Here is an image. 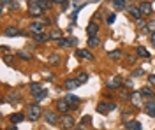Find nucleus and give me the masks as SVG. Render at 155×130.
Segmentation results:
<instances>
[{
    "label": "nucleus",
    "mask_w": 155,
    "mask_h": 130,
    "mask_svg": "<svg viewBox=\"0 0 155 130\" xmlns=\"http://www.w3.org/2000/svg\"><path fill=\"white\" fill-rule=\"evenodd\" d=\"M78 58H83V60H88V62H92L94 60V55L90 53V51H87V49H78Z\"/></svg>",
    "instance_id": "obj_13"
},
{
    "label": "nucleus",
    "mask_w": 155,
    "mask_h": 130,
    "mask_svg": "<svg viewBox=\"0 0 155 130\" xmlns=\"http://www.w3.org/2000/svg\"><path fill=\"white\" fill-rule=\"evenodd\" d=\"M134 125H136V121H130V120L125 121V128H129V130H132V128H134Z\"/></svg>",
    "instance_id": "obj_35"
},
{
    "label": "nucleus",
    "mask_w": 155,
    "mask_h": 130,
    "mask_svg": "<svg viewBox=\"0 0 155 130\" xmlns=\"http://www.w3.org/2000/svg\"><path fill=\"white\" fill-rule=\"evenodd\" d=\"M97 32H99V25H97V23H90L88 28H87V33L90 35V37H95Z\"/></svg>",
    "instance_id": "obj_16"
},
{
    "label": "nucleus",
    "mask_w": 155,
    "mask_h": 130,
    "mask_svg": "<svg viewBox=\"0 0 155 130\" xmlns=\"http://www.w3.org/2000/svg\"><path fill=\"white\" fill-rule=\"evenodd\" d=\"M145 72H143V69H136L134 72H132V78H137V76H143Z\"/></svg>",
    "instance_id": "obj_34"
},
{
    "label": "nucleus",
    "mask_w": 155,
    "mask_h": 130,
    "mask_svg": "<svg viewBox=\"0 0 155 130\" xmlns=\"http://www.w3.org/2000/svg\"><path fill=\"white\" fill-rule=\"evenodd\" d=\"M120 84H122V79H120L118 76H113V78H109V79L106 81L107 88H120Z\"/></svg>",
    "instance_id": "obj_9"
},
{
    "label": "nucleus",
    "mask_w": 155,
    "mask_h": 130,
    "mask_svg": "<svg viewBox=\"0 0 155 130\" xmlns=\"http://www.w3.org/2000/svg\"><path fill=\"white\" fill-rule=\"evenodd\" d=\"M115 109H116L115 102H101V104H97V113H101V114H106V113Z\"/></svg>",
    "instance_id": "obj_2"
},
{
    "label": "nucleus",
    "mask_w": 155,
    "mask_h": 130,
    "mask_svg": "<svg viewBox=\"0 0 155 130\" xmlns=\"http://www.w3.org/2000/svg\"><path fill=\"white\" fill-rule=\"evenodd\" d=\"M145 111H146V114H148V116H153V118H155V100H150V102L146 104Z\"/></svg>",
    "instance_id": "obj_14"
},
{
    "label": "nucleus",
    "mask_w": 155,
    "mask_h": 130,
    "mask_svg": "<svg viewBox=\"0 0 155 130\" xmlns=\"http://www.w3.org/2000/svg\"><path fill=\"white\" fill-rule=\"evenodd\" d=\"M34 39L37 42H44V40H48V35L46 33H39V35H34Z\"/></svg>",
    "instance_id": "obj_30"
},
{
    "label": "nucleus",
    "mask_w": 155,
    "mask_h": 130,
    "mask_svg": "<svg viewBox=\"0 0 155 130\" xmlns=\"http://www.w3.org/2000/svg\"><path fill=\"white\" fill-rule=\"evenodd\" d=\"M57 109L62 113V114H67L69 113V109H74L72 106H69V102L65 99H62V100H58L57 102Z\"/></svg>",
    "instance_id": "obj_5"
},
{
    "label": "nucleus",
    "mask_w": 155,
    "mask_h": 130,
    "mask_svg": "<svg viewBox=\"0 0 155 130\" xmlns=\"http://www.w3.org/2000/svg\"><path fill=\"white\" fill-rule=\"evenodd\" d=\"M148 84H153L155 86V74H150L148 76Z\"/></svg>",
    "instance_id": "obj_36"
},
{
    "label": "nucleus",
    "mask_w": 155,
    "mask_h": 130,
    "mask_svg": "<svg viewBox=\"0 0 155 130\" xmlns=\"http://www.w3.org/2000/svg\"><path fill=\"white\" fill-rule=\"evenodd\" d=\"M129 12H130V16H132L136 21L143 20V18H141L143 14H141V11H139V7H137V5H130V7H129Z\"/></svg>",
    "instance_id": "obj_12"
},
{
    "label": "nucleus",
    "mask_w": 155,
    "mask_h": 130,
    "mask_svg": "<svg viewBox=\"0 0 155 130\" xmlns=\"http://www.w3.org/2000/svg\"><path fill=\"white\" fill-rule=\"evenodd\" d=\"M146 28H148V30H153V32H155V21H153V23H148V25H146Z\"/></svg>",
    "instance_id": "obj_37"
},
{
    "label": "nucleus",
    "mask_w": 155,
    "mask_h": 130,
    "mask_svg": "<svg viewBox=\"0 0 155 130\" xmlns=\"http://www.w3.org/2000/svg\"><path fill=\"white\" fill-rule=\"evenodd\" d=\"M150 42L155 46V32H152V37H150Z\"/></svg>",
    "instance_id": "obj_41"
},
{
    "label": "nucleus",
    "mask_w": 155,
    "mask_h": 130,
    "mask_svg": "<svg viewBox=\"0 0 155 130\" xmlns=\"http://www.w3.org/2000/svg\"><path fill=\"white\" fill-rule=\"evenodd\" d=\"M115 20H116L115 14H109V16L106 18V23H107V25H113V23H115Z\"/></svg>",
    "instance_id": "obj_32"
},
{
    "label": "nucleus",
    "mask_w": 155,
    "mask_h": 130,
    "mask_svg": "<svg viewBox=\"0 0 155 130\" xmlns=\"http://www.w3.org/2000/svg\"><path fill=\"white\" fill-rule=\"evenodd\" d=\"M78 86H79L78 79H67L65 81V88H67V90H74V88H78Z\"/></svg>",
    "instance_id": "obj_22"
},
{
    "label": "nucleus",
    "mask_w": 155,
    "mask_h": 130,
    "mask_svg": "<svg viewBox=\"0 0 155 130\" xmlns=\"http://www.w3.org/2000/svg\"><path fill=\"white\" fill-rule=\"evenodd\" d=\"M111 5H113V7H116V9H125V7H127V2H125V0H113V2H111Z\"/></svg>",
    "instance_id": "obj_24"
},
{
    "label": "nucleus",
    "mask_w": 155,
    "mask_h": 130,
    "mask_svg": "<svg viewBox=\"0 0 155 130\" xmlns=\"http://www.w3.org/2000/svg\"><path fill=\"white\" fill-rule=\"evenodd\" d=\"M44 120L48 121L49 125H55V123H58V121H60V118H58L53 111H46V113H44Z\"/></svg>",
    "instance_id": "obj_8"
},
{
    "label": "nucleus",
    "mask_w": 155,
    "mask_h": 130,
    "mask_svg": "<svg viewBox=\"0 0 155 130\" xmlns=\"http://www.w3.org/2000/svg\"><path fill=\"white\" fill-rule=\"evenodd\" d=\"M46 95H48V93H46V90L41 91L39 95H35V100H37V102H39V100H44V99H46Z\"/></svg>",
    "instance_id": "obj_33"
},
{
    "label": "nucleus",
    "mask_w": 155,
    "mask_h": 130,
    "mask_svg": "<svg viewBox=\"0 0 155 130\" xmlns=\"http://www.w3.org/2000/svg\"><path fill=\"white\" fill-rule=\"evenodd\" d=\"M5 130H16V127H9V128H5Z\"/></svg>",
    "instance_id": "obj_43"
},
{
    "label": "nucleus",
    "mask_w": 155,
    "mask_h": 130,
    "mask_svg": "<svg viewBox=\"0 0 155 130\" xmlns=\"http://www.w3.org/2000/svg\"><path fill=\"white\" fill-rule=\"evenodd\" d=\"M4 60H5V62H12V56H7V55H5V56H4Z\"/></svg>",
    "instance_id": "obj_42"
},
{
    "label": "nucleus",
    "mask_w": 155,
    "mask_h": 130,
    "mask_svg": "<svg viewBox=\"0 0 155 130\" xmlns=\"http://www.w3.org/2000/svg\"><path fill=\"white\" fill-rule=\"evenodd\" d=\"M49 39L60 40V39H62V32H60V30H51V33H49Z\"/></svg>",
    "instance_id": "obj_27"
},
{
    "label": "nucleus",
    "mask_w": 155,
    "mask_h": 130,
    "mask_svg": "<svg viewBox=\"0 0 155 130\" xmlns=\"http://www.w3.org/2000/svg\"><path fill=\"white\" fill-rule=\"evenodd\" d=\"M130 102H132L134 107L143 106V95H141V91H132V93H130Z\"/></svg>",
    "instance_id": "obj_4"
},
{
    "label": "nucleus",
    "mask_w": 155,
    "mask_h": 130,
    "mask_svg": "<svg viewBox=\"0 0 155 130\" xmlns=\"http://www.w3.org/2000/svg\"><path fill=\"white\" fill-rule=\"evenodd\" d=\"M18 56L21 58V60H30V58H32V55H30L28 51H23V49L18 53Z\"/></svg>",
    "instance_id": "obj_28"
},
{
    "label": "nucleus",
    "mask_w": 155,
    "mask_h": 130,
    "mask_svg": "<svg viewBox=\"0 0 155 130\" xmlns=\"http://www.w3.org/2000/svg\"><path fill=\"white\" fill-rule=\"evenodd\" d=\"M137 7H139V11H141V14H152V12H153V9H152V4H150V2H141Z\"/></svg>",
    "instance_id": "obj_11"
},
{
    "label": "nucleus",
    "mask_w": 155,
    "mask_h": 130,
    "mask_svg": "<svg viewBox=\"0 0 155 130\" xmlns=\"http://www.w3.org/2000/svg\"><path fill=\"white\" fill-rule=\"evenodd\" d=\"M28 4L32 5V7L28 9V14H30V16H41V14L44 12V9H41V7H39L35 0H32V2H28Z\"/></svg>",
    "instance_id": "obj_7"
},
{
    "label": "nucleus",
    "mask_w": 155,
    "mask_h": 130,
    "mask_svg": "<svg viewBox=\"0 0 155 130\" xmlns=\"http://www.w3.org/2000/svg\"><path fill=\"white\" fill-rule=\"evenodd\" d=\"M60 60H62V58H60L58 55H51V56H49V62H51V63H60Z\"/></svg>",
    "instance_id": "obj_31"
},
{
    "label": "nucleus",
    "mask_w": 155,
    "mask_h": 130,
    "mask_svg": "<svg viewBox=\"0 0 155 130\" xmlns=\"http://www.w3.org/2000/svg\"><path fill=\"white\" fill-rule=\"evenodd\" d=\"M21 100V95H19V91H12L9 93V97H7V102H12V104H16Z\"/></svg>",
    "instance_id": "obj_18"
},
{
    "label": "nucleus",
    "mask_w": 155,
    "mask_h": 130,
    "mask_svg": "<svg viewBox=\"0 0 155 130\" xmlns=\"http://www.w3.org/2000/svg\"><path fill=\"white\" fill-rule=\"evenodd\" d=\"M39 118H41V106L35 102V104L28 106V109H27V120L28 121H37Z\"/></svg>",
    "instance_id": "obj_1"
},
{
    "label": "nucleus",
    "mask_w": 155,
    "mask_h": 130,
    "mask_svg": "<svg viewBox=\"0 0 155 130\" xmlns=\"http://www.w3.org/2000/svg\"><path fill=\"white\" fill-rule=\"evenodd\" d=\"M21 120H25V114H23V113H14V114H11L9 116V121L11 123H14V125L19 123Z\"/></svg>",
    "instance_id": "obj_15"
},
{
    "label": "nucleus",
    "mask_w": 155,
    "mask_h": 130,
    "mask_svg": "<svg viewBox=\"0 0 155 130\" xmlns=\"http://www.w3.org/2000/svg\"><path fill=\"white\" fill-rule=\"evenodd\" d=\"M87 79H88V76L85 72H79V74H78V83H79V84H81V83H87Z\"/></svg>",
    "instance_id": "obj_29"
},
{
    "label": "nucleus",
    "mask_w": 155,
    "mask_h": 130,
    "mask_svg": "<svg viewBox=\"0 0 155 130\" xmlns=\"http://www.w3.org/2000/svg\"><path fill=\"white\" fill-rule=\"evenodd\" d=\"M109 58H113V60H120V58H122V51L120 49L111 51V53H109Z\"/></svg>",
    "instance_id": "obj_26"
},
{
    "label": "nucleus",
    "mask_w": 155,
    "mask_h": 130,
    "mask_svg": "<svg viewBox=\"0 0 155 130\" xmlns=\"http://www.w3.org/2000/svg\"><path fill=\"white\" fill-rule=\"evenodd\" d=\"M76 44V39H60L58 40V46L64 48V46H74Z\"/></svg>",
    "instance_id": "obj_20"
},
{
    "label": "nucleus",
    "mask_w": 155,
    "mask_h": 130,
    "mask_svg": "<svg viewBox=\"0 0 155 130\" xmlns=\"http://www.w3.org/2000/svg\"><path fill=\"white\" fill-rule=\"evenodd\" d=\"M60 127L64 130H69V128H72L74 127V118L71 116V114H62V118H60Z\"/></svg>",
    "instance_id": "obj_3"
},
{
    "label": "nucleus",
    "mask_w": 155,
    "mask_h": 130,
    "mask_svg": "<svg viewBox=\"0 0 155 130\" xmlns=\"http://www.w3.org/2000/svg\"><path fill=\"white\" fill-rule=\"evenodd\" d=\"M88 46H90V48H99V46H101V39H99V37H88Z\"/></svg>",
    "instance_id": "obj_21"
},
{
    "label": "nucleus",
    "mask_w": 155,
    "mask_h": 130,
    "mask_svg": "<svg viewBox=\"0 0 155 130\" xmlns=\"http://www.w3.org/2000/svg\"><path fill=\"white\" fill-rule=\"evenodd\" d=\"M42 28H44V23L39 20V21H34L32 25H30V32L34 33V35H39V33H44L42 32Z\"/></svg>",
    "instance_id": "obj_6"
},
{
    "label": "nucleus",
    "mask_w": 155,
    "mask_h": 130,
    "mask_svg": "<svg viewBox=\"0 0 155 130\" xmlns=\"http://www.w3.org/2000/svg\"><path fill=\"white\" fill-rule=\"evenodd\" d=\"M136 55L141 56V58H150V53H148L145 48H137V49H136Z\"/></svg>",
    "instance_id": "obj_25"
},
{
    "label": "nucleus",
    "mask_w": 155,
    "mask_h": 130,
    "mask_svg": "<svg viewBox=\"0 0 155 130\" xmlns=\"http://www.w3.org/2000/svg\"><path fill=\"white\" fill-rule=\"evenodd\" d=\"M132 130H141V123L139 121H136V125H134V128Z\"/></svg>",
    "instance_id": "obj_40"
},
{
    "label": "nucleus",
    "mask_w": 155,
    "mask_h": 130,
    "mask_svg": "<svg viewBox=\"0 0 155 130\" xmlns=\"http://www.w3.org/2000/svg\"><path fill=\"white\" fill-rule=\"evenodd\" d=\"M127 62H129V63H134V62H136V58L132 56V55H127Z\"/></svg>",
    "instance_id": "obj_38"
},
{
    "label": "nucleus",
    "mask_w": 155,
    "mask_h": 130,
    "mask_svg": "<svg viewBox=\"0 0 155 130\" xmlns=\"http://www.w3.org/2000/svg\"><path fill=\"white\" fill-rule=\"evenodd\" d=\"M137 27H141V28H143V27H146L145 20H139V21H137Z\"/></svg>",
    "instance_id": "obj_39"
},
{
    "label": "nucleus",
    "mask_w": 155,
    "mask_h": 130,
    "mask_svg": "<svg viewBox=\"0 0 155 130\" xmlns=\"http://www.w3.org/2000/svg\"><path fill=\"white\" fill-rule=\"evenodd\" d=\"M41 91H44V90L41 88V84H39V83H32V84H30V93H32L34 97H35V95H39Z\"/></svg>",
    "instance_id": "obj_17"
},
{
    "label": "nucleus",
    "mask_w": 155,
    "mask_h": 130,
    "mask_svg": "<svg viewBox=\"0 0 155 130\" xmlns=\"http://www.w3.org/2000/svg\"><path fill=\"white\" fill-rule=\"evenodd\" d=\"M4 35H5V37H18V35H23V33H21L16 27H7V28L4 30Z\"/></svg>",
    "instance_id": "obj_10"
},
{
    "label": "nucleus",
    "mask_w": 155,
    "mask_h": 130,
    "mask_svg": "<svg viewBox=\"0 0 155 130\" xmlns=\"http://www.w3.org/2000/svg\"><path fill=\"white\" fill-rule=\"evenodd\" d=\"M65 100H67L69 104H72V107H74V109H76V107H78V104H79V99H78V97H74V95H71V93H67Z\"/></svg>",
    "instance_id": "obj_19"
},
{
    "label": "nucleus",
    "mask_w": 155,
    "mask_h": 130,
    "mask_svg": "<svg viewBox=\"0 0 155 130\" xmlns=\"http://www.w3.org/2000/svg\"><path fill=\"white\" fill-rule=\"evenodd\" d=\"M141 95L143 97H146V99H153V91L150 90V86H145V88H141Z\"/></svg>",
    "instance_id": "obj_23"
}]
</instances>
